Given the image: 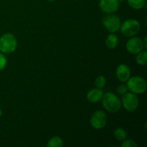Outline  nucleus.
<instances>
[{
  "instance_id": "6ab92c4d",
  "label": "nucleus",
  "mask_w": 147,
  "mask_h": 147,
  "mask_svg": "<svg viewBox=\"0 0 147 147\" xmlns=\"http://www.w3.org/2000/svg\"><path fill=\"white\" fill-rule=\"evenodd\" d=\"M138 144L131 139L123 140L121 144V147H137Z\"/></svg>"
},
{
  "instance_id": "dca6fc26",
  "label": "nucleus",
  "mask_w": 147,
  "mask_h": 147,
  "mask_svg": "<svg viewBox=\"0 0 147 147\" xmlns=\"http://www.w3.org/2000/svg\"><path fill=\"white\" fill-rule=\"evenodd\" d=\"M113 134H114V137L120 142H123L127 137V133H126V130L123 128H117L114 131Z\"/></svg>"
},
{
  "instance_id": "20e7f679",
  "label": "nucleus",
  "mask_w": 147,
  "mask_h": 147,
  "mask_svg": "<svg viewBox=\"0 0 147 147\" xmlns=\"http://www.w3.org/2000/svg\"><path fill=\"white\" fill-rule=\"evenodd\" d=\"M140 23L138 20L130 19L127 20L121 25V31L125 37H134L138 34L140 30Z\"/></svg>"
},
{
  "instance_id": "4be33fe9",
  "label": "nucleus",
  "mask_w": 147,
  "mask_h": 147,
  "mask_svg": "<svg viewBox=\"0 0 147 147\" xmlns=\"http://www.w3.org/2000/svg\"><path fill=\"white\" fill-rule=\"evenodd\" d=\"M1 115H2V111H1V109H0V117L1 116Z\"/></svg>"
},
{
  "instance_id": "4468645a",
  "label": "nucleus",
  "mask_w": 147,
  "mask_h": 147,
  "mask_svg": "<svg viewBox=\"0 0 147 147\" xmlns=\"http://www.w3.org/2000/svg\"><path fill=\"white\" fill-rule=\"evenodd\" d=\"M136 55H137L136 57V63L139 65H146L147 64V52L146 50H142Z\"/></svg>"
},
{
  "instance_id": "7ed1b4c3",
  "label": "nucleus",
  "mask_w": 147,
  "mask_h": 147,
  "mask_svg": "<svg viewBox=\"0 0 147 147\" xmlns=\"http://www.w3.org/2000/svg\"><path fill=\"white\" fill-rule=\"evenodd\" d=\"M128 90L135 94H142L146 92L147 83L146 80L140 76H134L129 78L127 80Z\"/></svg>"
},
{
  "instance_id": "6e6552de",
  "label": "nucleus",
  "mask_w": 147,
  "mask_h": 147,
  "mask_svg": "<svg viewBox=\"0 0 147 147\" xmlns=\"http://www.w3.org/2000/svg\"><path fill=\"white\" fill-rule=\"evenodd\" d=\"M126 50L129 53L136 55L145 48L144 41L138 37H132L129 39L126 42Z\"/></svg>"
},
{
  "instance_id": "1a4fd4ad",
  "label": "nucleus",
  "mask_w": 147,
  "mask_h": 147,
  "mask_svg": "<svg viewBox=\"0 0 147 147\" xmlns=\"http://www.w3.org/2000/svg\"><path fill=\"white\" fill-rule=\"evenodd\" d=\"M99 7L103 12L106 14H113L119 9L120 1L119 0H100Z\"/></svg>"
},
{
  "instance_id": "412c9836",
  "label": "nucleus",
  "mask_w": 147,
  "mask_h": 147,
  "mask_svg": "<svg viewBox=\"0 0 147 147\" xmlns=\"http://www.w3.org/2000/svg\"><path fill=\"white\" fill-rule=\"evenodd\" d=\"M144 47L145 48H147V45H146V37H145V40H144Z\"/></svg>"
},
{
  "instance_id": "ddd939ff",
  "label": "nucleus",
  "mask_w": 147,
  "mask_h": 147,
  "mask_svg": "<svg viewBox=\"0 0 147 147\" xmlns=\"http://www.w3.org/2000/svg\"><path fill=\"white\" fill-rule=\"evenodd\" d=\"M47 147H63V139L60 136H54L52 137L48 141L47 144Z\"/></svg>"
},
{
  "instance_id": "423d86ee",
  "label": "nucleus",
  "mask_w": 147,
  "mask_h": 147,
  "mask_svg": "<svg viewBox=\"0 0 147 147\" xmlns=\"http://www.w3.org/2000/svg\"><path fill=\"white\" fill-rule=\"evenodd\" d=\"M108 117L106 113L103 111H96L90 119V123L92 127L95 129H101L106 126L107 123Z\"/></svg>"
},
{
  "instance_id": "a211bd4d",
  "label": "nucleus",
  "mask_w": 147,
  "mask_h": 147,
  "mask_svg": "<svg viewBox=\"0 0 147 147\" xmlns=\"http://www.w3.org/2000/svg\"><path fill=\"white\" fill-rule=\"evenodd\" d=\"M7 65V59L4 54L0 53V71L4 70Z\"/></svg>"
},
{
  "instance_id": "9b49d317",
  "label": "nucleus",
  "mask_w": 147,
  "mask_h": 147,
  "mask_svg": "<svg viewBox=\"0 0 147 147\" xmlns=\"http://www.w3.org/2000/svg\"><path fill=\"white\" fill-rule=\"evenodd\" d=\"M103 94H104V93L102 90V89L98 88L92 89L90 91L88 92L87 100L92 103H98L101 100Z\"/></svg>"
},
{
  "instance_id": "f03ea898",
  "label": "nucleus",
  "mask_w": 147,
  "mask_h": 147,
  "mask_svg": "<svg viewBox=\"0 0 147 147\" xmlns=\"http://www.w3.org/2000/svg\"><path fill=\"white\" fill-rule=\"evenodd\" d=\"M17 41L11 33H5L0 37V51L4 55H9L15 51Z\"/></svg>"
},
{
  "instance_id": "f8f14e48",
  "label": "nucleus",
  "mask_w": 147,
  "mask_h": 147,
  "mask_svg": "<svg viewBox=\"0 0 147 147\" xmlns=\"http://www.w3.org/2000/svg\"><path fill=\"white\" fill-rule=\"evenodd\" d=\"M119 44V37L114 33H111L107 37L106 40V45L110 50L115 49Z\"/></svg>"
},
{
  "instance_id": "0eeeda50",
  "label": "nucleus",
  "mask_w": 147,
  "mask_h": 147,
  "mask_svg": "<svg viewBox=\"0 0 147 147\" xmlns=\"http://www.w3.org/2000/svg\"><path fill=\"white\" fill-rule=\"evenodd\" d=\"M122 104L126 111L134 112L139 107V98L135 93H126L122 98Z\"/></svg>"
},
{
  "instance_id": "39448f33",
  "label": "nucleus",
  "mask_w": 147,
  "mask_h": 147,
  "mask_svg": "<svg viewBox=\"0 0 147 147\" xmlns=\"http://www.w3.org/2000/svg\"><path fill=\"white\" fill-rule=\"evenodd\" d=\"M103 24L108 31L111 33H115L120 30L121 22L117 15L109 14L103 19Z\"/></svg>"
},
{
  "instance_id": "f3484780",
  "label": "nucleus",
  "mask_w": 147,
  "mask_h": 147,
  "mask_svg": "<svg viewBox=\"0 0 147 147\" xmlns=\"http://www.w3.org/2000/svg\"><path fill=\"white\" fill-rule=\"evenodd\" d=\"M106 84V79L104 76H99L96 78V80H95V85H96V88L102 89L105 87Z\"/></svg>"
},
{
  "instance_id": "2eb2a0df",
  "label": "nucleus",
  "mask_w": 147,
  "mask_h": 147,
  "mask_svg": "<svg viewBox=\"0 0 147 147\" xmlns=\"http://www.w3.org/2000/svg\"><path fill=\"white\" fill-rule=\"evenodd\" d=\"M129 5L134 9H141L146 4L145 0H127Z\"/></svg>"
},
{
  "instance_id": "9d476101",
  "label": "nucleus",
  "mask_w": 147,
  "mask_h": 147,
  "mask_svg": "<svg viewBox=\"0 0 147 147\" xmlns=\"http://www.w3.org/2000/svg\"><path fill=\"white\" fill-rule=\"evenodd\" d=\"M116 75L121 82H126L131 76L130 67L126 64L119 65L116 68Z\"/></svg>"
},
{
  "instance_id": "f257e3e1",
  "label": "nucleus",
  "mask_w": 147,
  "mask_h": 147,
  "mask_svg": "<svg viewBox=\"0 0 147 147\" xmlns=\"http://www.w3.org/2000/svg\"><path fill=\"white\" fill-rule=\"evenodd\" d=\"M103 108L109 113H116L121 108V101L119 98L111 92H107L102 98Z\"/></svg>"
},
{
  "instance_id": "b1692460",
  "label": "nucleus",
  "mask_w": 147,
  "mask_h": 147,
  "mask_svg": "<svg viewBox=\"0 0 147 147\" xmlns=\"http://www.w3.org/2000/svg\"><path fill=\"white\" fill-rule=\"evenodd\" d=\"M119 1H124V0H119Z\"/></svg>"
},
{
  "instance_id": "5701e85b",
  "label": "nucleus",
  "mask_w": 147,
  "mask_h": 147,
  "mask_svg": "<svg viewBox=\"0 0 147 147\" xmlns=\"http://www.w3.org/2000/svg\"><path fill=\"white\" fill-rule=\"evenodd\" d=\"M48 1H57V0H47Z\"/></svg>"
},
{
  "instance_id": "aec40b11",
  "label": "nucleus",
  "mask_w": 147,
  "mask_h": 147,
  "mask_svg": "<svg viewBox=\"0 0 147 147\" xmlns=\"http://www.w3.org/2000/svg\"><path fill=\"white\" fill-rule=\"evenodd\" d=\"M127 90H128V88L126 85H120L119 86V87L117 88V92L120 95H123L125 94L126 93H127Z\"/></svg>"
}]
</instances>
